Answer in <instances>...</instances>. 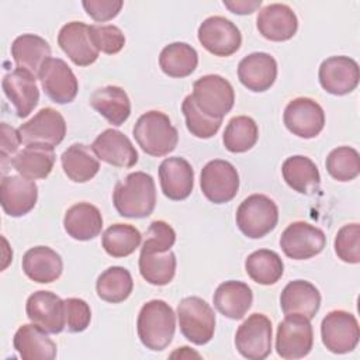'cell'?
<instances>
[{
  "label": "cell",
  "instance_id": "1",
  "mask_svg": "<svg viewBox=\"0 0 360 360\" xmlns=\"http://www.w3.org/2000/svg\"><path fill=\"white\" fill-rule=\"evenodd\" d=\"M112 204L121 217H149L156 205V186L153 177L145 172L129 173L115 184Z\"/></svg>",
  "mask_w": 360,
  "mask_h": 360
},
{
  "label": "cell",
  "instance_id": "2",
  "mask_svg": "<svg viewBox=\"0 0 360 360\" xmlns=\"http://www.w3.org/2000/svg\"><path fill=\"white\" fill-rule=\"evenodd\" d=\"M136 330L141 343L152 350L162 352L173 340L176 330V314L173 308L163 300H150L142 305Z\"/></svg>",
  "mask_w": 360,
  "mask_h": 360
},
{
  "label": "cell",
  "instance_id": "3",
  "mask_svg": "<svg viewBox=\"0 0 360 360\" xmlns=\"http://www.w3.org/2000/svg\"><path fill=\"white\" fill-rule=\"evenodd\" d=\"M132 132L141 149L155 158L169 155L179 142V132L169 115L156 110L143 112L136 120Z\"/></svg>",
  "mask_w": 360,
  "mask_h": 360
},
{
  "label": "cell",
  "instance_id": "4",
  "mask_svg": "<svg viewBox=\"0 0 360 360\" xmlns=\"http://www.w3.org/2000/svg\"><path fill=\"white\" fill-rule=\"evenodd\" d=\"M235 219L239 231L245 236L260 239L276 228L278 222V208L270 197L264 194H250L239 204Z\"/></svg>",
  "mask_w": 360,
  "mask_h": 360
},
{
  "label": "cell",
  "instance_id": "5",
  "mask_svg": "<svg viewBox=\"0 0 360 360\" xmlns=\"http://www.w3.org/2000/svg\"><path fill=\"white\" fill-rule=\"evenodd\" d=\"M180 332L193 345H207L215 332V312L205 300L191 295L180 300L177 305Z\"/></svg>",
  "mask_w": 360,
  "mask_h": 360
},
{
  "label": "cell",
  "instance_id": "6",
  "mask_svg": "<svg viewBox=\"0 0 360 360\" xmlns=\"http://www.w3.org/2000/svg\"><path fill=\"white\" fill-rule=\"evenodd\" d=\"M197 107L208 117L222 120L235 104L232 84L221 75H205L193 83L191 93Z\"/></svg>",
  "mask_w": 360,
  "mask_h": 360
},
{
  "label": "cell",
  "instance_id": "7",
  "mask_svg": "<svg viewBox=\"0 0 360 360\" xmlns=\"http://www.w3.org/2000/svg\"><path fill=\"white\" fill-rule=\"evenodd\" d=\"M314 346V330L311 321L302 315L292 314L278 323L276 333V352L281 359H302Z\"/></svg>",
  "mask_w": 360,
  "mask_h": 360
},
{
  "label": "cell",
  "instance_id": "8",
  "mask_svg": "<svg viewBox=\"0 0 360 360\" xmlns=\"http://www.w3.org/2000/svg\"><path fill=\"white\" fill-rule=\"evenodd\" d=\"M200 187L208 201L214 204L229 202L238 194L239 173L228 160H210L201 169Z\"/></svg>",
  "mask_w": 360,
  "mask_h": 360
},
{
  "label": "cell",
  "instance_id": "9",
  "mask_svg": "<svg viewBox=\"0 0 360 360\" xmlns=\"http://www.w3.org/2000/svg\"><path fill=\"white\" fill-rule=\"evenodd\" d=\"M321 338L329 352L335 354L349 353L359 343V322L352 312L343 309L330 311L321 322Z\"/></svg>",
  "mask_w": 360,
  "mask_h": 360
},
{
  "label": "cell",
  "instance_id": "10",
  "mask_svg": "<svg viewBox=\"0 0 360 360\" xmlns=\"http://www.w3.org/2000/svg\"><path fill=\"white\" fill-rule=\"evenodd\" d=\"M273 328L264 314H252L235 333L236 350L249 360H263L271 353Z\"/></svg>",
  "mask_w": 360,
  "mask_h": 360
},
{
  "label": "cell",
  "instance_id": "11",
  "mask_svg": "<svg viewBox=\"0 0 360 360\" xmlns=\"http://www.w3.org/2000/svg\"><path fill=\"white\" fill-rule=\"evenodd\" d=\"M21 142L25 145L58 146L66 135V121L55 108H41L31 120L18 127Z\"/></svg>",
  "mask_w": 360,
  "mask_h": 360
},
{
  "label": "cell",
  "instance_id": "12",
  "mask_svg": "<svg viewBox=\"0 0 360 360\" xmlns=\"http://www.w3.org/2000/svg\"><path fill=\"white\" fill-rule=\"evenodd\" d=\"M197 35L204 49L221 58L233 55L242 45V34L239 28L222 15H211L205 18L200 24Z\"/></svg>",
  "mask_w": 360,
  "mask_h": 360
},
{
  "label": "cell",
  "instance_id": "13",
  "mask_svg": "<svg viewBox=\"0 0 360 360\" xmlns=\"http://www.w3.org/2000/svg\"><path fill=\"white\" fill-rule=\"evenodd\" d=\"M326 245L322 229L304 221L291 222L280 236V248L294 260H307L319 255Z\"/></svg>",
  "mask_w": 360,
  "mask_h": 360
},
{
  "label": "cell",
  "instance_id": "14",
  "mask_svg": "<svg viewBox=\"0 0 360 360\" xmlns=\"http://www.w3.org/2000/svg\"><path fill=\"white\" fill-rule=\"evenodd\" d=\"M283 121L292 135L311 139L322 132L325 127V111L309 97H295L285 105Z\"/></svg>",
  "mask_w": 360,
  "mask_h": 360
},
{
  "label": "cell",
  "instance_id": "15",
  "mask_svg": "<svg viewBox=\"0 0 360 360\" xmlns=\"http://www.w3.org/2000/svg\"><path fill=\"white\" fill-rule=\"evenodd\" d=\"M38 79L46 97L56 104L72 103L77 96V77L60 58H49L39 69Z\"/></svg>",
  "mask_w": 360,
  "mask_h": 360
},
{
  "label": "cell",
  "instance_id": "16",
  "mask_svg": "<svg viewBox=\"0 0 360 360\" xmlns=\"http://www.w3.org/2000/svg\"><path fill=\"white\" fill-rule=\"evenodd\" d=\"M28 319L48 333H60L66 328L65 300L52 291L38 290L32 292L25 304Z\"/></svg>",
  "mask_w": 360,
  "mask_h": 360
},
{
  "label": "cell",
  "instance_id": "17",
  "mask_svg": "<svg viewBox=\"0 0 360 360\" xmlns=\"http://www.w3.org/2000/svg\"><path fill=\"white\" fill-rule=\"evenodd\" d=\"M322 89L333 96H345L352 93L360 79L359 65L354 59L338 55L325 59L318 72Z\"/></svg>",
  "mask_w": 360,
  "mask_h": 360
},
{
  "label": "cell",
  "instance_id": "18",
  "mask_svg": "<svg viewBox=\"0 0 360 360\" xmlns=\"http://www.w3.org/2000/svg\"><path fill=\"white\" fill-rule=\"evenodd\" d=\"M1 87L20 118L28 117L39 101V89L35 75L25 69L15 68L13 72L4 75Z\"/></svg>",
  "mask_w": 360,
  "mask_h": 360
},
{
  "label": "cell",
  "instance_id": "19",
  "mask_svg": "<svg viewBox=\"0 0 360 360\" xmlns=\"http://www.w3.org/2000/svg\"><path fill=\"white\" fill-rule=\"evenodd\" d=\"M38 186L22 176H3L0 183V202L3 211L13 218L28 214L37 204Z\"/></svg>",
  "mask_w": 360,
  "mask_h": 360
},
{
  "label": "cell",
  "instance_id": "20",
  "mask_svg": "<svg viewBox=\"0 0 360 360\" xmlns=\"http://www.w3.org/2000/svg\"><path fill=\"white\" fill-rule=\"evenodd\" d=\"M256 27L263 38L273 42H283L297 34L298 18L290 6L271 3L259 11Z\"/></svg>",
  "mask_w": 360,
  "mask_h": 360
},
{
  "label": "cell",
  "instance_id": "21",
  "mask_svg": "<svg viewBox=\"0 0 360 360\" xmlns=\"http://www.w3.org/2000/svg\"><path fill=\"white\" fill-rule=\"evenodd\" d=\"M96 156L115 167H132L138 163V152L131 139L118 129L108 128L91 143Z\"/></svg>",
  "mask_w": 360,
  "mask_h": 360
},
{
  "label": "cell",
  "instance_id": "22",
  "mask_svg": "<svg viewBox=\"0 0 360 360\" xmlns=\"http://www.w3.org/2000/svg\"><path fill=\"white\" fill-rule=\"evenodd\" d=\"M58 45L76 66H90L98 58L90 38V25L82 21L65 24L58 34Z\"/></svg>",
  "mask_w": 360,
  "mask_h": 360
},
{
  "label": "cell",
  "instance_id": "23",
  "mask_svg": "<svg viewBox=\"0 0 360 360\" xmlns=\"http://www.w3.org/2000/svg\"><path fill=\"white\" fill-rule=\"evenodd\" d=\"M238 79L250 91L263 93L277 79V62L267 52H253L238 65Z\"/></svg>",
  "mask_w": 360,
  "mask_h": 360
},
{
  "label": "cell",
  "instance_id": "24",
  "mask_svg": "<svg viewBox=\"0 0 360 360\" xmlns=\"http://www.w3.org/2000/svg\"><path fill=\"white\" fill-rule=\"evenodd\" d=\"M159 180L160 188L169 200L181 201L193 191L194 169L184 158H166L159 166Z\"/></svg>",
  "mask_w": 360,
  "mask_h": 360
},
{
  "label": "cell",
  "instance_id": "25",
  "mask_svg": "<svg viewBox=\"0 0 360 360\" xmlns=\"http://www.w3.org/2000/svg\"><path fill=\"white\" fill-rule=\"evenodd\" d=\"M280 307L284 315L298 314L311 321L321 308V292L307 280H292L281 291Z\"/></svg>",
  "mask_w": 360,
  "mask_h": 360
},
{
  "label": "cell",
  "instance_id": "26",
  "mask_svg": "<svg viewBox=\"0 0 360 360\" xmlns=\"http://www.w3.org/2000/svg\"><path fill=\"white\" fill-rule=\"evenodd\" d=\"M24 274L39 284H49L56 281L63 271V260L49 246H34L22 256Z\"/></svg>",
  "mask_w": 360,
  "mask_h": 360
},
{
  "label": "cell",
  "instance_id": "27",
  "mask_svg": "<svg viewBox=\"0 0 360 360\" xmlns=\"http://www.w3.org/2000/svg\"><path fill=\"white\" fill-rule=\"evenodd\" d=\"M13 345L22 360H53L56 343L35 323L21 325L13 338Z\"/></svg>",
  "mask_w": 360,
  "mask_h": 360
},
{
  "label": "cell",
  "instance_id": "28",
  "mask_svg": "<svg viewBox=\"0 0 360 360\" xmlns=\"http://www.w3.org/2000/svg\"><path fill=\"white\" fill-rule=\"evenodd\" d=\"M217 311L229 319H242L252 307V288L238 280H228L221 283L212 297Z\"/></svg>",
  "mask_w": 360,
  "mask_h": 360
},
{
  "label": "cell",
  "instance_id": "29",
  "mask_svg": "<svg viewBox=\"0 0 360 360\" xmlns=\"http://www.w3.org/2000/svg\"><path fill=\"white\" fill-rule=\"evenodd\" d=\"M63 228L66 233L76 240L94 239L103 229L101 212L90 202H76L65 212Z\"/></svg>",
  "mask_w": 360,
  "mask_h": 360
},
{
  "label": "cell",
  "instance_id": "30",
  "mask_svg": "<svg viewBox=\"0 0 360 360\" xmlns=\"http://www.w3.org/2000/svg\"><path fill=\"white\" fill-rule=\"evenodd\" d=\"M90 105L115 127L122 125L131 115V101L127 91L114 84L94 90L90 97Z\"/></svg>",
  "mask_w": 360,
  "mask_h": 360
},
{
  "label": "cell",
  "instance_id": "31",
  "mask_svg": "<svg viewBox=\"0 0 360 360\" xmlns=\"http://www.w3.org/2000/svg\"><path fill=\"white\" fill-rule=\"evenodd\" d=\"M281 173L287 186L300 194L312 195L319 191V170L316 165L307 156L294 155L287 158L283 162Z\"/></svg>",
  "mask_w": 360,
  "mask_h": 360
},
{
  "label": "cell",
  "instance_id": "32",
  "mask_svg": "<svg viewBox=\"0 0 360 360\" xmlns=\"http://www.w3.org/2000/svg\"><path fill=\"white\" fill-rule=\"evenodd\" d=\"M14 170L30 180L45 179L51 174L55 165L53 148L44 145H27L11 158Z\"/></svg>",
  "mask_w": 360,
  "mask_h": 360
},
{
  "label": "cell",
  "instance_id": "33",
  "mask_svg": "<svg viewBox=\"0 0 360 360\" xmlns=\"http://www.w3.org/2000/svg\"><path fill=\"white\" fill-rule=\"evenodd\" d=\"M11 56L17 68L38 75L42 65L51 58V46L39 35L22 34L13 41Z\"/></svg>",
  "mask_w": 360,
  "mask_h": 360
},
{
  "label": "cell",
  "instance_id": "34",
  "mask_svg": "<svg viewBox=\"0 0 360 360\" xmlns=\"http://www.w3.org/2000/svg\"><path fill=\"white\" fill-rule=\"evenodd\" d=\"M60 163L65 174L75 183L91 180L100 170V162L91 146L84 143L70 145L62 155Z\"/></svg>",
  "mask_w": 360,
  "mask_h": 360
},
{
  "label": "cell",
  "instance_id": "35",
  "mask_svg": "<svg viewBox=\"0 0 360 360\" xmlns=\"http://www.w3.org/2000/svg\"><path fill=\"white\" fill-rule=\"evenodd\" d=\"M197 65L198 53L187 42L169 44L159 55V66L162 72L170 77H187L195 70Z\"/></svg>",
  "mask_w": 360,
  "mask_h": 360
},
{
  "label": "cell",
  "instance_id": "36",
  "mask_svg": "<svg viewBox=\"0 0 360 360\" xmlns=\"http://www.w3.org/2000/svg\"><path fill=\"white\" fill-rule=\"evenodd\" d=\"M245 270L255 283L273 285L281 278L284 273V263L274 250L259 249L246 257Z\"/></svg>",
  "mask_w": 360,
  "mask_h": 360
},
{
  "label": "cell",
  "instance_id": "37",
  "mask_svg": "<svg viewBox=\"0 0 360 360\" xmlns=\"http://www.w3.org/2000/svg\"><path fill=\"white\" fill-rule=\"evenodd\" d=\"M134 290L131 273L122 266H111L104 270L96 281L97 295L110 304L125 301Z\"/></svg>",
  "mask_w": 360,
  "mask_h": 360
},
{
  "label": "cell",
  "instance_id": "38",
  "mask_svg": "<svg viewBox=\"0 0 360 360\" xmlns=\"http://www.w3.org/2000/svg\"><path fill=\"white\" fill-rule=\"evenodd\" d=\"M176 255L166 252H141L139 273L145 281L152 285H166L176 274Z\"/></svg>",
  "mask_w": 360,
  "mask_h": 360
},
{
  "label": "cell",
  "instance_id": "39",
  "mask_svg": "<svg viewBox=\"0 0 360 360\" xmlns=\"http://www.w3.org/2000/svg\"><path fill=\"white\" fill-rule=\"evenodd\" d=\"M257 139V124L248 115H236L231 118L222 135L225 149L232 153H243L250 150L256 145Z\"/></svg>",
  "mask_w": 360,
  "mask_h": 360
},
{
  "label": "cell",
  "instance_id": "40",
  "mask_svg": "<svg viewBox=\"0 0 360 360\" xmlns=\"http://www.w3.org/2000/svg\"><path fill=\"white\" fill-rule=\"evenodd\" d=\"M142 235L131 224H114L108 226L101 238V245L111 257H127L141 245Z\"/></svg>",
  "mask_w": 360,
  "mask_h": 360
},
{
  "label": "cell",
  "instance_id": "41",
  "mask_svg": "<svg viewBox=\"0 0 360 360\" xmlns=\"http://www.w3.org/2000/svg\"><path fill=\"white\" fill-rule=\"evenodd\" d=\"M328 173L338 181H350L360 173V155L354 148L338 146L325 162Z\"/></svg>",
  "mask_w": 360,
  "mask_h": 360
},
{
  "label": "cell",
  "instance_id": "42",
  "mask_svg": "<svg viewBox=\"0 0 360 360\" xmlns=\"http://www.w3.org/2000/svg\"><path fill=\"white\" fill-rule=\"evenodd\" d=\"M181 111L186 120V127L191 135L200 139L212 138L221 128L222 120H217L204 114L195 104L191 94H188L181 103Z\"/></svg>",
  "mask_w": 360,
  "mask_h": 360
},
{
  "label": "cell",
  "instance_id": "43",
  "mask_svg": "<svg viewBox=\"0 0 360 360\" xmlns=\"http://www.w3.org/2000/svg\"><path fill=\"white\" fill-rule=\"evenodd\" d=\"M333 246L342 262L357 264L360 262V225L357 222L343 225L335 236Z\"/></svg>",
  "mask_w": 360,
  "mask_h": 360
},
{
  "label": "cell",
  "instance_id": "44",
  "mask_svg": "<svg viewBox=\"0 0 360 360\" xmlns=\"http://www.w3.org/2000/svg\"><path fill=\"white\" fill-rule=\"evenodd\" d=\"M90 38L94 48L107 55L118 53L125 45L124 32L112 24L90 25Z\"/></svg>",
  "mask_w": 360,
  "mask_h": 360
},
{
  "label": "cell",
  "instance_id": "45",
  "mask_svg": "<svg viewBox=\"0 0 360 360\" xmlns=\"http://www.w3.org/2000/svg\"><path fill=\"white\" fill-rule=\"evenodd\" d=\"M174 242V229L167 222L158 219L149 225L141 252H166L173 248Z\"/></svg>",
  "mask_w": 360,
  "mask_h": 360
},
{
  "label": "cell",
  "instance_id": "46",
  "mask_svg": "<svg viewBox=\"0 0 360 360\" xmlns=\"http://www.w3.org/2000/svg\"><path fill=\"white\" fill-rule=\"evenodd\" d=\"M65 318L66 328L72 333H79L87 329L91 321V311L89 304L82 298H66L65 300Z\"/></svg>",
  "mask_w": 360,
  "mask_h": 360
},
{
  "label": "cell",
  "instance_id": "47",
  "mask_svg": "<svg viewBox=\"0 0 360 360\" xmlns=\"http://www.w3.org/2000/svg\"><path fill=\"white\" fill-rule=\"evenodd\" d=\"M82 6L89 17L97 22H105L115 18L122 6V0H83Z\"/></svg>",
  "mask_w": 360,
  "mask_h": 360
},
{
  "label": "cell",
  "instance_id": "48",
  "mask_svg": "<svg viewBox=\"0 0 360 360\" xmlns=\"http://www.w3.org/2000/svg\"><path fill=\"white\" fill-rule=\"evenodd\" d=\"M0 135H1L0 156H1V163L4 165V162L8 158H13V155L18 150V146L21 143V138H20L18 129L10 127L7 122H1Z\"/></svg>",
  "mask_w": 360,
  "mask_h": 360
},
{
  "label": "cell",
  "instance_id": "49",
  "mask_svg": "<svg viewBox=\"0 0 360 360\" xmlns=\"http://www.w3.org/2000/svg\"><path fill=\"white\" fill-rule=\"evenodd\" d=\"M224 6L233 14H252L262 6V0H224Z\"/></svg>",
  "mask_w": 360,
  "mask_h": 360
}]
</instances>
